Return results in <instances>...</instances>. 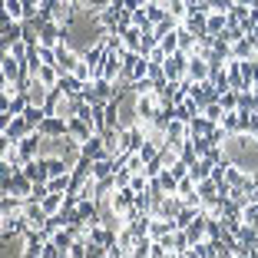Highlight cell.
Listing matches in <instances>:
<instances>
[{
	"label": "cell",
	"instance_id": "cell-19",
	"mask_svg": "<svg viewBox=\"0 0 258 258\" xmlns=\"http://www.w3.org/2000/svg\"><path fill=\"white\" fill-rule=\"evenodd\" d=\"M219 103H222V109H225V113H235V109H238V90H222Z\"/></svg>",
	"mask_w": 258,
	"mask_h": 258
},
{
	"label": "cell",
	"instance_id": "cell-6",
	"mask_svg": "<svg viewBox=\"0 0 258 258\" xmlns=\"http://www.w3.org/2000/svg\"><path fill=\"white\" fill-rule=\"evenodd\" d=\"M93 133H96V126H93V122L86 119V116H73V119H70V136H73L80 146H83L86 139L93 136Z\"/></svg>",
	"mask_w": 258,
	"mask_h": 258
},
{
	"label": "cell",
	"instance_id": "cell-5",
	"mask_svg": "<svg viewBox=\"0 0 258 258\" xmlns=\"http://www.w3.org/2000/svg\"><path fill=\"white\" fill-rule=\"evenodd\" d=\"M17 40H23V20H10V17H4V30H0V46L7 50L10 43H17Z\"/></svg>",
	"mask_w": 258,
	"mask_h": 258
},
{
	"label": "cell",
	"instance_id": "cell-13",
	"mask_svg": "<svg viewBox=\"0 0 258 258\" xmlns=\"http://www.w3.org/2000/svg\"><path fill=\"white\" fill-rule=\"evenodd\" d=\"M63 202H67V192H46V196L40 199V205L46 209V215H56L63 209Z\"/></svg>",
	"mask_w": 258,
	"mask_h": 258
},
{
	"label": "cell",
	"instance_id": "cell-14",
	"mask_svg": "<svg viewBox=\"0 0 258 258\" xmlns=\"http://www.w3.org/2000/svg\"><path fill=\"white\" fill-rule=\"evenodd\" d=\"M4 17H10V20H27V4H23V0H4Z\"/></svg>",
	"mask_w": 258,
	"mask_h": 258
},
{
	"label": "cell",
	"instance_id": "cell-20",
	"mask_svg": "<svg viewBox=\"0 0 258 258\" xmlns=\"http://www.w3.org/2000/svg\"><path fill=\"white\" fill-rule=\"evenodd\" d=\"M159 46L166 50V53H175V50H179V27H175L172 33H166V37L159 40Z\"/></svg>",
	"mask_w": 258,
	"mask_h": 258
},
{
	"label": "cell",
	"instance_id": "cell-11",
	"mask_svg": "<svg viewBox=\"0 0 258 258\" xmlns=\"http://www.w3.org/2000/svg\"><path fill=\"white\" fill-rule=\"evenodd\" d=\"M199 113H202V106H199L192 96H189V99H182V103L175 106V119H182V122H192Z\"/></svg>",
	"mask_w": 258,
	"mask_h": 258
},
{
	"label": "cell",
	"instance_id": "cell-8",
	"mask_svg": "<svg viewBox=\"0 0 258 258\" xmlns=\"http://www.w3.org/2000/svg\"><path fill=\"white\" fill-rule=\"evenodd\" d=\"M27 106H30V93L27 90L14 93V96H4V113H10V116H23Z\"/></svg>",
	"mask_w": 258,
	"mask_h": 258
},
{
	"label": "cell",
	"instance_id": "cell-3",
	"mask_svg": "<svg viewBox=\"0 0 258 258\" xmlns=\"http://www.w3.org/2000/svg\"><path fill=\"white\" fill-rule=\"evenodd\" d=\"M166 76L169 80H185L189 76V53H182V50H175V53L166 56Z\"/></svg>",
	"mask_w": 258,
	"mask_h": 258
},
{
	"label": "cell",
	"instance_id": "cell-21",
	"mask_svg": "<svg viewBox=\"0 0 258 258\" xmlns=\"http://www.w3.org/2000/svg\"><path fill=\"white\" fill-rule=\"evenodd\" d=\"M202 113L209 116L212 122H222V116H225V109H222V103L215 99V103H209V106H202Z\"/></svg>",
	"mask_w": 258,
	"mask_h": 258
},
{
	"label": "cell",
	"instance_id": "cell-15",
	"mask_svg": "<svg viewBox=\"0 0 258 258\" xmlns=\"http://www.w3.org/2000/svg\"><path fill=\"white\" fill-rule=\"evenodd\" d=\"M225 27H228V14H225V10H209V33L219 37Z\"/></svg>",
	"mask_w": 258,
	"mask_h": 258
},
{
	"label": "cell",
	"instance_id": "cell-4",
	"mask_svg": "<svg viewBox=\"0 0 258 258\" xmlns=\"http://www.w3.org/2000/svg\"><path fill=\"white\" fill-rule=\"evenodd\" d=\"M67 133H70V119H63V116H56V113H46V119L40 122V136H46V139L67 136Z\"/></svg>",
	"mask_w": 258,
	"mask_h": 258
},
{
	"label": "cell",
	"instance_id": "cell-9",
	"mask_svg": "<svg viewBox=\"0 0 258 258\" xmlns=\"http://www.w3.org/2000/svg\"><path fill=\"white\" fill-rule=\"evenodd\" d=\"M189 76L192 80H212V63L205 60V56H189Z\"/></svg>",
	"mask_w": 258,
	"mask_h": 258
},
{
	"label": "cell",
	"instance_id": "cell-1",
	"mask_svg": "<svg viewBox=\"0 0 258 258\" xmlns=\"http://www.w3.org/2000/svg\"><path fill=\"white\" fill-rule=\"evenodd\" d=\"M0 126H4V139H14V143H20L23 136H30V133H33V126L27 122V116L0 113Z\"/></svg>",
	"mask_w": 258,
	"mask_h": 258
},
{
	"label": "cell",
	"instance_id": "cell-22",
	"mask_svg": "<svg viewBox=\"0 0 258 258\" xmlns=\"http://www.w3.org/2000/svg\"><path fill=\"white\" fill-rule=\"evenodd\" d=\"M235 4H242V7H255V0H235Z\"/></svg>",
	"mask_w": 258,
	"mask_h": 258
},
{
	"label": "cell",
	"instance_id": "cell-23",
	"mask_svg": "<svg viewBox=\"0 0 258 258\" xmlns=\"http://www.w3.org/2000/svg\"><path fill=\"white\" fill-rule=\"evenodd\" d=\"M255 53H258V50H255Z\"/></svg>",
	"mask_w": 258,
	"mask_h": 258
},
{
	"label": "cell",
	"instance_id": "cell-7",
	"mask_svg": "<svg viewBox=\"0 0 258 258\" xmlns=\"http://www.w3.org/2000/svg\"><path fill=\"white\" fill-rule=\"evenodd\" d=\"M225 73H228V86H232V90H251L248 80H245L242 60H228V63H225Z\"/></svg>",
	"mask_w": 258,
	"mask_h": 258
},
{
	"label": "cell",
	"instance_id": "cell-18",
	"mask_svg": "<svg viewBox=\"0 0 258 258\" xmlns=\"http://www.w3.org/2000/svg\"><path fill=\"white\" fill-rule=\"evenodd\" d=\"M222 126H225L228 136H235V133H245V129H242V113H238V109H235V113H225V116H222Z\"/></svg>",
	"mask_w": 258,
	"mask_h": 258
},
{
	"label": "cell",
	"instance_id": "cell-16",
	"mask_svg": "<svg viewBox=\"0 0 258 258\" xmlns=\"http://www.w3.org/2000/svg\"><path fill=\"white\" fill-rule=\"evenodd\" d=\"M37 80L46 83V86H56V83H60V70H56L53 63H43V67L37 70Z\"/></svg>",
	"mask_w": 258,
	"mask_h": 258
},
{
	"label": "cell",
	"instance_id": "cell-2",
	"mask_svg": "<svg viewBox=\"0 0 258 258\" xmlns=\"http://www.w3.org/2000/svg\"><path fill=\"white\" fill-rule=\"evenodd\" d=\"M50 242V232L46 228H30L27 235H23V255H30V258H40L43 255V245Z\"/></svg>",
	"mask_w": 258,
	"mask_h": 258
},
{
	"label": "cell",
	"instance_id": "cell-10",
	"mask_svg": "<svg viewBox=\"0 0 258 258\" xmlns=\"http://www.w3.org/2000/svg\"><path fill=\"white\" fill-rule=\"evenodd\" d=\"M143 37H146V30H143V27H136V23L122 30V43H126V50H133V53L143 50Z\"/></svg>",
	"mask_w": 258,
	"mask_h": 258
},
{
	"label": "cell",
	"instance_id": "cell-12",
	"mask_svg": "<svg viewBox=\"0 0 258 258\" xmlns=\"http://www.w3.org/2000/svg\"><path fill=\"white\" fill-rule=\"evenodd\" d=\"M215 126H219V122H212V119H209L205 113H199L196 119L189 122V136H209V133H212Z\"/></svg>",
	"mask_w": 258,
	"mask_h": 258
},
{
	"label": "cell",
	"instance_id": "cell-17",
	"mask_svg": "<svg viewBox=\"0 0 258 258\" xmlns=\"http://www.w3.org/2000/svg\"><path fill=\"white\" fill-rule=\"evenodd\" d=\"M162 7H166L169 14H172L175 20H179V23H182L185 17H189V4H185V0H162Z\"/></svg>",
	"mask_w": 258,
	"mask_h": 258
}]
</instances>
